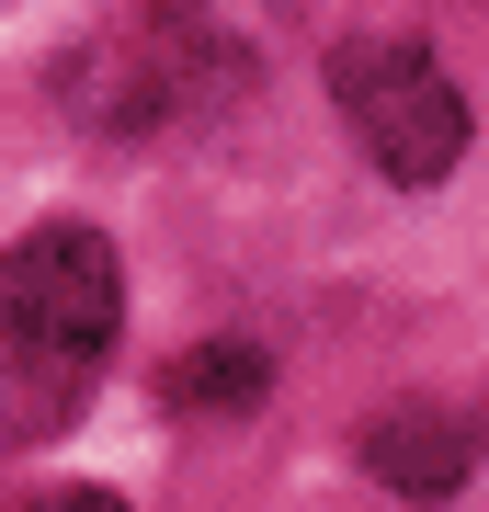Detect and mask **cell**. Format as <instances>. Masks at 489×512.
Wrapping results in <instances>:
<instances>
[{"label": "cell", "mask_w": 489, "mask_h": 512, "mask_svg": "<svg viewBox=\"0 0 489 512\" xmlns=\"http://www.w3.org/2000/svg\"><path fill=\"white\" fill-rule=\"evenodd\" d=\"M364 467L399 501H444V490H467L478 433H467V410H444V399H399V410L364 421Z\"/></svg>", "instance_id": "3"}, {"label": "cell", "mask_w": 489, "mask_h": 512, "mask_svg": "<svg viewBox=\"0 0 489 512\" xmlns=\"http://www.w3.org/2000/svg\"><path fill=\"white\" fill-rule=\"evenodd\" d=\"M23 512H126L114 490H46V501H23Z\"/></svg>", "instance_id": "5"}, {"label": "cell", "mask_w": 489, "mask_h": 512, "mask_svg": "<svg viewBox=\"0 0 489 512\" xmlns=\"http://www.w3.org/2000/svg\"><path fill=\"white\" fill-rule=\"evenodd\" d=\"M114 319H126V274H114V239L103 228L46 217V228H23L12 251H0V342H12L0 365L35 376V387H23V433L57 421L91 387Z\"/></svg>", "instance_id": "1"}, {"label": "cell", "mask_w": 489, "mask_h": 512, "mask_svg": "<svg viewBox=\"0 0 489 512\" xmlns=\"http://www.w3.org/2000/svg\"><path fill=\"white\" fill-rule=\"evenodd\" d=\"M330 92H342L353 137L376 148L387 183H444L455 148H467V103H455V80L433 69V46H342L330 57Z\"/></svg>", "instance_id": "2"}, {"label": "cell", "mask_w": 489, "mask_h": 512, "mask_svg": "<svg viewBox=\"0 0 489 512\" xmlns=\"http://www.w3.org/2000/svg\"><path fill=\"white\" fill-rule=\"evenodd\" d=\"M262 387H273V365L251 342H194L171 365V410H262Z\"/></svg>", "instance_id": "4"}]
</instances>
